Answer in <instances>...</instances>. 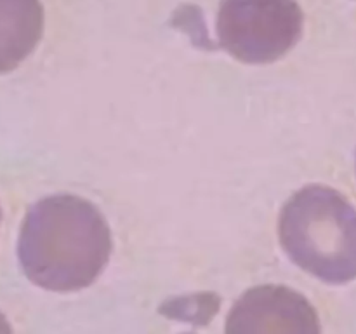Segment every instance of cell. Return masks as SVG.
<instances>
[{
	"label": "cell",
	"mask_w": 356,
	"mask_h": 334,
	"mask_svg": "<svg viewBox=\"0 0 356 334\" xmlns=\"http://www.w3.org/2000/svg\"><path fill=\"white\" fill-rule=\"evenodd\" d=\"M111 249V230L99 209L79 195L56 193L28 209L17 240V260L37 287L76 292L99 278Z\"/></svg>",
	"instance_id": "obj_1"
},
{
	"label": "cell",
	"mask_w": 356,
	"mask_h": 334,
	"mask_svg": "<svg viewBox=\"0 0 356 334\" xmlns=\"http://www.w3.org/2000/svg\"><path fill=\"white\" fill-rule=\"evenodd\" d=\"M280 246L289 260L330 285L356 278V209L341 191L309 184L296 191L278 218Z\"/></svg>",
	"instance_id": "obj_2"
},
{
	"label": "cell",
	"mask_w": 356,
	"mask_h": 334,
	"mask_svg": "<svg viewBox=\"0 0 356 334\" xmlns=\"http://www.w3.org/2000/svg\"><path fill=\"white\" fill-rule=\"evenodd\" d=\"M302 28L296 0H221L216 19L219 45L247 65L284 58L301 40Z\"/></svg>",
	"instance_id": "obj_3"
},
{
	"label": "cell",
	"mask_w": 356,
	"mask_h": 334,
	"mask_svg": "<svg viewBox=\"0 0 356 334\" xmlns=\"http://www.w3.org/2000/svg\"><path fill=\"white\" fill-rule=\"evenodd\" d=\"M225 334H322L313 303L282 284L254 285L233 303Z\"/></svg>",
	"instance_id": "obj_4"
},
{
	"label": "cell",
	"mask_w": 356,
	"mask_h": 334,
	"mask_svg": "<svg viewBox=\"0 0 356 334\" xmlns=\"http://www.w3.org/2000/svg\"><path fill=\"white\" fill-rule=\"evenodd\" d=\"M44 35L40 0H0V75L16 70Z\"/></svg>",
	"instance_id": "obj_5"
},
{
	"label": "cell",
	"mask_w": 356,
	"mask_h": 334,
	"mask_svg": "<svg viewBox=\"0 0 356 334\" xmlns=\"http://www.w3.org/2000/svg\"><path fill=\"white\" fill-rule=\"evenodd\" d=\"M216 310H218V298L216 296H197L193 305H186L184 299H181L176 305L167 306L163 313L174 317V319H184L186 322L209 324Z\"/></svg>",
	"instance_id": "obj_6"
},
{
	"label": "cell",
	"mask_w": 356,
	"mask_h": 334,
	"mask_svg": "<svg viewBox=\"0 0 356 334\" xmlns=\"http://www.w3.org/2000/svg\"><path fill=\"white\" fill-rule=\"evenodd\" d=\"M0 334H13V327L2 312H0Z\"/></svg>",
	"instance_id": "obj_7"
},
{
	"label": "cell",
	"mask_w": 356,
	"mask_h": 334,
	"mask_svg": "<svg viewBox=\"0 0 356 334\" xmlns=\"http://www.w3.org/2000/svg\"><path fill=\"white\" fill-rule=\"evenodd\" d=\"M0 219H2V212H0Z\"/></svg>",
	"instance_id": "obj_8"
},
{
	"label": "cell",
	"mask_w": 356,
	"mask_h": 334,
	"mask_svg": "<svg viewBox=\"0 0 356 334\" xmlns=\"http://www.w3.org/2000/svg\"><path fill=\"white\" fill-rule=\"evenodd\" d=\"M186 334H190V333H186Z\"/></svg>",
	"instance_id": "obj_9"
}]
</instances>
